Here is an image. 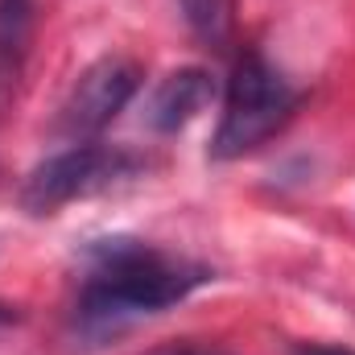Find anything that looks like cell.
Masks as SVG:
<instances>
[{"label": "cell", "mask_w": 355, "mask_h": 355, "mask_svg": "<svg viewBox=\"0 0 355 355\" xmlns=\"http://www.w3.org/2000/svg\"><path fill=\"white\" fill-rule=\"evenodd\" d=\"M145 170V157H137L132 149L120 145H71L54 157H46L42 166H33L29 178L21 182V207L29 215H54L58 207L103 194L128 178Z\"/></svg>", "instance_id": "obj_3"}, {"label": "cell", "mask_w": 355, "mask_h": 355, "mask_svg": "<svg viewBox=\"0 0 355 355\" xmlns=\"http://www.w3.org/2000/svg\"><path fill=\"white\" fill-rule=\"evenodd\" d=\"M211 99H215V79H211L202 67H182V71L166 75V79L153 87L149 103H145V124H149L153 132H178V128H186Z\"/></svg>", "instance_id": "obj_5"}, {"label": "cell", "mask_w": 355, "mask_h": 355, "mask_svg": "<svg viewBox=\"0 0 355 355\" xmlns=\"http://www.w3.org/2000/svg\"><path fill=\"white\" fill-rule=\"evenodd\" d=\"M33 25V0H0V83L17 79Z\"/></svg>", "instance_id": "obj_6"}, {"label": "cell", "mask_w": 355, "mask_h": 355, "mask_svg": "<svg viewBox=\"0 0 355 355\" xmlns=\"http://www.w3.org/2000/svg\"><path fill=\"white\" fill-rule=\"evenodd\" d=\"M293 107H297V91L289 87V79L277 67H268L261 54H244L227 79L223 120L215 128L211 153L219 162L252 153L293 116Z\"/></svg>", "instance_id": "obj_2"}, {"label": "cell", "mask_w": 355, "mask_h": 355, "mask_svg": "<svg viewBox=\"0 0 355 355\" xmlns=\"http://www.w3.org/2000/svg\"><path fill=\"white\" fill-rule=\"evenodd\" d=\"M153 355H232V352H219V347H194V343H174V347H162Z\"/></svg>", "instance_id": "obj_8"}, {"label": "cell", "mask_w": 355, "mask_h": 355, "mask_svg": "<svg viewBox=\"0 0 355 355\" xmlns=\"http://www.w3.org/2000/svg\"><path fill=\"white\" fill-rule=\"evenodd\" d=\"M141 91V67L128 58H99L75 79V87L67 91L62 107H58V132L71 141H87L95 132H103Z\"/></svg>", "instance_id": "obj_4"}, {"label": "cell", "mask_w": 355, "mask_h": 355, "mask_svg": "<svg viewBox=\"0 0 355 355\" xmlns=\"http://www.w3.org/2000/svg\"><path fill=\"white\" fill-rule=\"evenodd\" d=\"M190 33L207 46H227L236 29V0H178Z\"/></svg>", "instance_id": "obj_7"}, {"label": "cell", "mask_w": 355, "mask_h": 355, "mask_svg": "<svg viewBox=\"0 0 355 355\" xmlns=\"http://www.w3.org/2000/svg\"><path fill=\"white\" fill-rule=\"evenodd\" d=\"M211 281V268L149 248L141 240H99L87 248L83 289H79V327L91 335L120 331L141 314H157L190 297Z\"/></svg>", "instance_id": "obj_1"}, {"label": "cell", "mask_w": 355, "mask_h": 355, "mask_svg": "<svg viewBox=\"0 0 355 355\" xmlns=\"http://www.w3.org/2000/svg\"><path fill=\"white\" fill-rule=\"evenodd\" d=\"M0 322H12V310L8 306H0Z\"/></svg>", "instance_id": "obj_10"}, {"label": "cell", "mask_w": 355, "mask_h": 355, "mask_svg": "<svg viewBox=\"0 0 355 355\" xmlns=\"http://www.w3.org/2000/svg\"><path fill=\"white\" fill-rule=\"evenodd\" d=\"M293 355H355V352H343V347H297Z\"/></svg>", "instance_id": "obj_9"}]
</instances>
